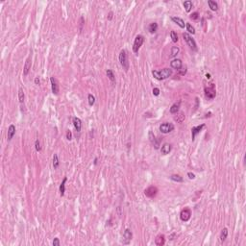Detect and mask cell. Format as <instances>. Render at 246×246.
Masks as SVG:
<instances>
[{
    "label": "cell",
    "mask_w": 246,
    "mask_h": 246,
    "mask_svg": "<svg viewBox=\"0 0 246 246\" xmlns=\"http://www.w3.org/2000/svg\"><path fill=\"white\" fill-rule=\"evenodd\" d=\"M187 176H189V179H192V180L193 179H195V175H194L193 173H191V172H189V173H187Z\"/></svg>",
    "instance_id": "obj_41"
},
{
    "label": "cell",
    "mask_w": 246,
    "mask_h": 246,
    "mask_svg": "<svg viewBox=\"0 0 246 246\" xmlns=\"http://www.w3.org/2000/svg\"><path fill=\"white\" fill-rule=\"evenodd\" d=\"M170 151H171V145L169 144V143H164V144L161 146V154L167 155V154H169Z\"/></svg>",
    "instance_id": "obj_18"
},
{
    "label": "cell",
    "mask_w": 246,
    "mask_h": 246,
    "mask_svg": "<svg viewBox=\"0 0 246 246\" xmlns=\"http://www.w3.org/2000/svg\"><path fill=\"white\" fill-rule=\"evenodd\" d=\"M15 134H16V126L14 124H11L9 128H8V134H7V139H8L9 141L12 140L13 137L15 136Z\"/></svg>",
    "instance_id": "obj_12"
},
{
    "label": "cell",
    "mask_w": 246,
    "mask_h": 246,
    "mask_svg": "<svg viewBox=\"0 0 246 246\" xmlns=\"http://www.w3.org/2000/svg\"><path fill=\"white\" fill-rule=\"evenodd\" d=\"M180 104L181 102H178V103H175V104H173L172 106H171L170 108V113L171 114H177L178 113V111H179V108H180Z\"/></svg>",
    "instance_id": "obj_22"
},
{
    "label": "cell",
    "mask_w": 246,
    "mask_h": 246,
    "mask_svg": "<svg viewBox=\"0 0 246 246\" xmlns=\"http://www.w3.org/2000/svg\"><path fill=\"white\" fill-rule=\"evenodd\" d=\"M123 237H124V238H125V239H127V243L129 242L130 240L132 239V237H133V234H132V232H131V230H129V229H126V230L124 231Z\"/></svg>",
    "instance_id": "obj_20"
},
{
    "label": "cell",
    "mask_w": 246,
    "mask_h": 246,
    "mask_svg": "<svg viewBox=\"0 0 246 246\" xmlns=\"http://www.w3.org/2000/svg\"><path fill=\"white\" fill-rule=\"evenodd\" d=\"M170 37H171V38H172V41H173V42H177V41H178V35H177L176 32L171 31Z\"/></svg>",
    "instance_id": "obj_34"
},
{
    "label": "cell",
    "mask_w": 246,
    "mask_h": 246,
    "mask_svg": "<svg viewBox=\"0 0 246 246\" xmlns=\"http://www.w3.org/2000/svg\"><path fill=\"white\" fill-rule=\"evenodd\" d=\"M171 20H172L174 23H176L177 25L179 26L180 28H185V26H186L185 21H184L181 17H178V16H172V17H171Z\"/></svg>",
    "instance_id": "obj_15"
},
{
    "label": "cell",
    "mask_w": 246,
    "mask_h": 246,
    "mask_svg": "<svg viewBox=\"0 0 246 246\" xmlns=\"http://www.w3.org/2000/svg\"><path fill=\"white\" fill-rule=\"evenodd\" d=\"M204 127H205V124H201V125H199V126L192 127V129H191V139H192V140L195 139L196 136L202 131V129Z\"/></svg>",
    "instance_id": "obj_10"
},
{
    "label": "cell",
    "mask_w": 246,
    "mask_h": 246,
    "mask_svg": "<svg viewBox=\"0 0 246 246\" xmlns=\"http://www.w3.org/2000/svg\"><path fill=\"white\" fill-rule=\"evenodd\" d=\"M144 42V37L141 35H138L135 38V41H134V45H133V51L135 53H138L139 50V48L141 47V45Z\"/></svg>",
    "instance_id": "obj_3"
},
{
    "label": "cell",
    "mask_w": 246,
    "mask_h": 246,
    "mask_svg": "<svg viewBox=\"0 0 246 246\" xmlns=\"http://www.w3.org/2000/svg\"><path fill=\"white\" fill-rule=\"evenodd\" d=\"M208 5L209 7L211 8V11H217L218 9V5L215 1H212V0H209L208 1Z\"/></svg>",
    "instance_id": "obj_26"
},
{
    "label": "cell",
    "mask_w": 246,
    "mask_h": 246,
    "mask_svg": "<svg viewBox=\"0 0 246 246\" xmlns=\"http://www.w3.org/2000/svg\"><path fill=\"white\" fill-rule=\"evenodd\" d=\"M205 93L206 96L209 98V99H213L215 97V94H216V92L215 89V86L213 84H211V86L209 88H205Z\"/></svg>",
    "instance_id": "obj_6"
},
{
    "label": "cell",
    "mask_w": 246,
    "mask_h": 246,
    "mask_svg": "<svg viewBox=\"0 0 246 246\" xmlns=\"http://www.w3.org/2000/svg\"><path fill=\"white\" fill-rule=\"evenodd\" d=\"M170 179L174 182H177V183H182L184 181L183 177H181L180 175H177V174H173L170 176Z\"/></svg>",
    "instance_id": "obj_27"
},
{
    "label": "cell",
    "mask_w": 246,
    "mask_h": 246,
    "mask_svg": "<svg viewBox=\"0 0 246 246\" xmlns=\"http://www.w3.org/2000/svg\"><path fill=\"white\" fill-rule=\"evenodd\" d=\"M227 237H228V229L227 228H223V230H222L221 235H220L221 242H224L225 240H226V238H227Z\"/></svg>",
    "instance_id": "obj_23"
},
{
    "label": "cell",
    "mask_w": 246,
    "mask_h": 246,
    "mask_svg": "<svg viewBox=\"0 0 246 246\" xmlns=\"http://www.w3.org/2000/svg\"><path fill=\"white\" fill-rule=\"evenodd\" d=\"M50 83H51V88H52V92H53V94L58 95L60 88H59V83H58L57 79L54 78V77H51Z\"/></svg>",
    "instance_id": "obj_8"
},
{
    "label": "cell",
    "mask_w": 246,
    "mask_h": 246,
    "mask_svg": "<svg viewBox=\"0 0 246 246\" xmlns=\"http://www.w3.org/2000/svg\"><path fill=\"white\" fill-rule=\"evenodd\" d=\"M157 192H158V189H157V187L154 186H149V187H147V189L144 190V194L147 196V197H149V198H153V197H155L156 194H157Z\"/></svg>",
    "instance_id": "obj_7"
},
{
    "label": "cell",
    "mask_w": 246,
    "mask_h": 246,
    "mask_svg": "<svg viewBox=\"0 0 246 246\" xmlns=\"http://www.w3.org/2000/svg\"><path fill=\"white\" fill-rule=\"evenodd\" d=\"M206 77H207L208 79H210V78H211V75H210V74H206Z\"/></svg>",
    "instance_id": "obj_45"
},
{
    "label": "cell",
    "mask_w": 246,
    "mask_h": 246,
    "mask_svg": "<svg viewBox=\"0 0 246 246\" xmlns=\"http://www.w3.org/2000/svg\"><path fill=\"white\" fill-rule=\"evenodd\" d=\"M66 139H67V140H71V139H72V133H71L70 130H68V131L66 132Z\"/></svg>",
    "instance_id": "obj_37"
},
{
    "label": "cell",
    "mask_w": 246,
    "mask_h": 246,
    "mask_svg": "<svg viewBox=\"0 0 246 246\" xmlns=\"http://www.w3.org/2000/svg\"><path fill=\"white\" fill-rule=\"evenodd\" d=\"M174 119L176 120L177 122L181 123V122H183V121H184V119H185V115H184V114H183V113H180V114H178V115H177V116H175V117H174Z\"/></svg>",
    "instance_id": "obj_32"
},
{
    "label": "cell",
    "mask_w": 246,
    "mask_h": 246,
    "mask_svg": "<svg viewBox=\"0 0 246 246\" xmlns=\"http://www.w3.org/2000/svg\"><path fill=\"white\" fill-rule=\"evenodd\" d=\"M84 22V17H81V25H80V31H82V26H83V23Z\"/></svg>",
    "instance_id": "obj_42"
},
{
    "label": "cell",
    "mask_w": 246,
    "mask_h": 246,
    "mask_svg": "<svg viewBox=\"0 0 246 246\" xmlns=\"http://www.w3.org/2000/svg\"><path fill=\"white\" fill-rule=\"evenodd\" d=\"M157 30H158V24H157L156 22H153V23H151V24L149 25L148 31L150 32L151 34H154V33H156V32H157Z\"/></svg>",
    "instance_id": "obj_25"
},
{
    "label": "cell",
    "mask_w": 246,
    "mask_h": 246,
    "mask_svg": "<svg viewBox=\"0 0 246 246\" xmlns=\"http://www.w3.org/2000/svg\"><path fill=\"white\" fill-rule=\"evenodd\" d=\"M106 74H107L108 78L112 81V83H115V76H114V73L113 70L108 69L107 71H106Z\"/></svg>",
    "instance_id": "obj_24"
},
{
    "label": "cell",
    "mask_w": 246,
    "mask_h": 246,
    "mask_svg": "<svg viewBox=\"0 0 246 246\" xmlns=\"http://www.w3.org/2000/svg\"><path fill=\"white\" fill-rule=\"evenodd\" d=\"M183 38H184V40L186 41V43H187V45H189V47L191 48L192 50H194V51L197 50V45H196L195 41H194V40H193V38L190 37V35H189V34H187V33H184V34H183Z\"/></svg>",
    "instance_id": "obj_4"
},
{
    "label": "cell",
    "mask_w": 246,
    "mask_h": 246,
    "mask_svg": "<svg viewBox=\"0 0 246 246\" xmlns=\"http://www.w3.org/2000/svg\"><path fill=\"white\" fill-rule=\"evenodd\" d=\"M186 30L189 31V33H190V34H192V35H194L195 34V29H194V27H193L190 23H186Z\"/></svg>",
    "instance_id": "obj_30"
},
{
    "label": "cell",
    "mask_w": 246,
    "mask_h": 246,
    "mask_svg": "<svg viewBox=\"0 0 246 246\" xmlns=\"http://www.w3.org/2000/svg\"><path fill=\"white\" fill-rule=\"evenodd\" d=\"M119 62L121 66L123 67V69L125 71H128L129 69V61H128V55H127V51L125 49H122L119 53Z\"/></svg>",
    "instance_id": "obj_2"
},
{
    "label": "cell",
    "mask_w": 246,
    "mask_h": 246,
    "mask_svg": "<svg viewBox=\"0 0 246 246\" xmlns=\"http://www.w3.org/2000/svg\"><path fill=\"white\" fill-rule=\"evenodd\" d=\"M170 66L173 69L179 70L181 67L183 66V63H182V61H181L180 59H175V60H173L170 63Z\"/></svg>",
    "instance_id": "obj_13"
},
{
    "label": "cell",
    "mask_w": 246,
    "mask_h": 246,
    "mask_svg": "<svg viewBox=\"0 0 246 246\" xmlns=\"http://www.w3.org/2000/svg\"><path fill=\"white\" fill-rule=\"evenodd\" d=\"M35 147H36V150L38 152H40L41 150V143H40V141H38V139H37L35 142Z\"/></svg>",
    "instance_id": "obj_36"
},
{
    "label": "cell",
    "mask_w": 246,
    "mask_h": 246,
    "mask_svg": "<svg viewBox=\"0 0 246 246\" xmlns=\"http://www.w3.org/2000/svg\"><path fill=\"white\" fill-rule=\"evenodd\" d=\"M148 138H149V140H150V142H151L152 144L154 145L155 149H159V146H160V142L157 140V139H156V137H155V135L153 134V132L152 131H150L148 134Z\"/></svg>",
    "instance_id": "obj_11"
},
{
    "label": "cell",
    "mask_w": 246,
    "mask_h": 246,
    "mask_svg": "<svg viewBox=\"0 0 246 246\" xmlns=\"http://www.w3.org/2000/svg\"><path fill=\"white\" fill-rule=\"evenodd\" d=\"M59 164H60V161H59V157H58L57 154H54L53 156V167L56 169L59 167Z\"/></svg>",
    "instance_id": "obj_28"
},
{
    "label": "cell",
    "mask_w": 246,
    "mask_h": 246,
    "mask_svg": "<svg viewBox=\"0 0 246 246\" xmlns=\"http://www.w3.org/2000/svg\"><path fill=\"white\" fill-rule=\"evenodd\" d=\"M35 84H37V85L40 84V78H38V77H37V78L35 79Z\"/></svg>",
    "instance_id": "obj_43"
},
{
    "label": "cell",
    "mask_w": 246,
    "mask_h": 246,
    "mask_svg": "<svg viewBox=\"0 0 246 246\" xmlns=\"http://www.w3.org/2000/svg\"><path fill=\"white\" fill-rule=\"evenodd\" d=\"M31 66H32V62H31V58H28L25 62V64H24V67H23V75L26 76L28 75L29 71L31 69Z\"/></svg>",
    "instance_id": "obj_14"
},
{
    "label": "cell",
    "mask_w": 246,
    "mask_h": 246,
    "mask_svg": "<svg viewBox=\"0 0 246 246\" xmlns=\"http://www.w3.org/2000/svg\"><path fill=\"white\" fill-rule=\"evenodd\" d=\"M184 7H185L186 12L189 13V12L191 11V9H192V2H191L190 0H186V1L184 2Z\"/></svg>",
    "instance_id": "obj_21"
},
{
    "label": "cell",
    "mask_w": 246,
    "mask_h": 246,
    "mask_svg": "<svg viewBox=\"0 0 246 246\" xmlns=\"http://www.w3.org/2000/svg\"><path fill=\"white\" fill-rule=\"evenodd\" d=\"M72 122L74 127H75L76 131L77 132H81V128H82V121H81V119L78 118V117H73Z\"/></svg>",
    "instance_id": "obj_16"
},
{
    "label": "cell",
    "mask_w": 246,
    "mask_h": 246,
    "mask_svg": "<svg viewBox=\"0 0 246 246\" xmlns=\"http://www.w3.org/2000/svg\"><path fill=\"white\" fill-rule=\"evenodd\" d=\"M173 130H174V125L172 123L165 122L160 125V131H161V133H164V134H168V133L172 132Z\"/></svg>",
    "instance_id": "obj_5"
},
{
    "label": "cell",
    "mask_w": 246,
    "mask_h": 246,
    "mask_svg": "<svg viewBox=\"0 0 246 246\" xmlns=\"http://www.w3.org/2000/svg\"><path fill=\"white\" fill-rule=\"evenodd\" d=\"M179 71H180V73L182 74V75H185V74L186 73V66H185V67H183V66H182L180 69H179Z\"/></svg>",
    "instance_id": "obj_40"
},
{
    "label": "cell",
    "mask_w": 246,
    "mask_h": 246,
    "mask_svg": "<svg viewBox=\"0 0 246 246\" xmlns=\"http://www.w3.org/2000/svg\"><path fill=\"white\" fill-rule=\"evenodd\" d=\"M189 17H190V19H192V20H197V19L199 18V14L197 13V12H195V13L191 14V15L189 16Z\"/></svg>",
    "instance_id": "obj_35"
},
{
    "label": "cell",
    "mask_w": 246,
    "mask_h": 246,
    "mask_svg": "<svg viewBox=\"0 0 246 246\" xmlns=\"http://www.w3.org/2000/svg\"><path fill=\"white\" fill-rule=\"evenodd\" d=\"M155 243L158 246L164 245V243H165V237H164V235H159V236H157V237L155 238Z\"/></svg>",
    "instance_id": "obj_17"
},
{
    "label": "cell",
    "mask_w": 246,
    "mask_h": 246,
    "mask_svg": "<svg viewBox=\"0 0 246 246\" xmlns=\"http://www.w3.org/2000/svg\"><path fill=\"white\" fill-rule=\"evenodd\" d=\"M190 216H191V212H190V211H189V209H185V210H183V211H181L180 218H181V220L184 221V222L189 221V219H190Z\"/></svg>",
    "instance_id": "obj_9"
},
{
    "label": "cell",
    "mask_w": 246,
    "mask_h": 246,
    "mask_svg": "<svg viewBox=\"0 0 246 246\" xmlns=\"http://www.w3.org/2000/svg\"><path fill=\"white\" fill-rule=\"evenodd\" d=\"M66 181H67V177H64L63 178V182H62V184H61L60 186V194L61 196H63L64 195V192H66Z\"/></svg>",
    "instance_id": "obj_19"
},
{
    "label": "cell",
    "mask_w": 246,
    "mask_h": 246,
    "mask_svg": "<svg viewBox=\"0 0 246 246\" xmlns=\"http://www.w3.org/2000/svg\"><path fill=\"white\" fill-rule=\"evenodd\" d=\"M94 164H97V158H95V160H94Z\"/></svg>",
    "instance_id": "obj_46"
},
{
    "label": "cell",
    "mask_w": 246,
    "mask_h": 246,
    "mask_svg": "<svg viewBox=\"0 0 246 246\" xmlns=\"http://www.w3.org/2000/svg\"><path fill=\"white\" fill-rule=\"evenodd\" d=\"M152 74L157 80H164L167 79L168 77H170L172 75V70L169 69V68H164L161 69V71H158V70H153L152 71Z\"/></svg>",
    "instance_id": "obj_1"
},
{
    "label": "cell",
    "mask_w": 246,
    "mask_h": 246,
    "mask_svg": "<svg viewBox=\"0 0 246 246\" xmlns=\"http://www.w3.org/2000/svg\"><path fill=\"white\" fill-rule=\"evenodd\" d=\"M60 240H59V238L58 237H55L53 240V245L54 246H60Z\"/></svg>",
    "instance_id": "obj_38"
},
{
    "label": "cell",
    "mask_w": 246,
    "mask_h": 246,
    "mask_svg": "<svg viewBox=\"0 0 246 246\" xmlns=\"http://www.w3.org/2000/svg\"><path fill=\"white\" fill-rule=\"evenodd\" d=\"M88 104H89V106H92V105L95 103V97L92 94H88Z\"/></svg>",
    "instance_id": "obj_33"
},
{
    "label": "cell",
    "mask_w": 246,
    "mask_h": 246,
    "mask_svg": "<svg viewBox=\"0 0 246 246\" xmlns=\"http://www.w3.org/2000/svg\"><path fill=\"white\" fill-rule=\"evenodd\" d=\"M24 98H25V94H24V92L22 88H19L18 90V100L20 103H23L24 102Z\"/></svg>",
    "instance_id": "obj_29"
},
{
    "label": "cell",
    "mask_w": 246,
    "mask_h": 246,
    "mask_svg": "<svg viewBox=\"0 0 246 246\" xmlns=\"http://www.w3.org/2000/svg\"><path fill=\"white\" fill-rule=\"evenodd\" d=\"M153 94H154L155 96H158V95L160 94V89H159L158 88H153Z\"/></svg>",
    "instance_id": "obj_39"
},
{
    "label": "cell",
    "mask_w": 246,
    "mask_h": 246,
    "mask_svg": "<svg viewBox=\"0 0 246 246\" xmlns=\"http://www.w3.org/2000/svg\"><path fill=\"white\" fill-rule=\"evenodd\" d=\"M179 52H180V49H179V47H177V46H173V47L171 48V57H176Z\"/></svg>",
    "instance_id": "obj_31"
},
{
    "label": "cell",
    "mask_w": 246,
    "mask_h": 246,
    "mask_svg": "<svg viewBox=\"0 0 246 246\" xmlns=\"http://www.w3.org/2000/svg\"><path fill=\"white\" fill-rule=\"evenodd\" d=\"M112 18H113V13L111 12V13L109 14V17H108V19H109V20H111Z\"/></svg>",
    "instance_id": "obj_44"
}]
</instances>
